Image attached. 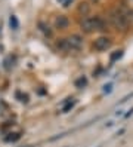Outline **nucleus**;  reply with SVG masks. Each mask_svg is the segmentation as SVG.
Instances as JSON below:
<instances>
[{
    "label": "nucleus",
    "instance_id": "nucleus-3",
    "mask_svg": "<svg viewBox=\"0 0 133 147\" xmlns=\"http://www.w3.org/2000/svg\"><path fill=\"white\" fill-rule=\"evenodd\" d=\"M80 27L84 33H92V31H96V30H105V22L95 16V18H84L80 24Z\"/></svg>",
    "mask_w": 133,
    "mask_h": 147
},
{
    "label": "nucleus",
    "instance_id": "nucleus-5",
    "mask_svg": "<svg viewBox=\"0 0 133 147\" xmlns=\"http://www.w3.org/2000/svg\"><path fill=\"white\" fill-rule=\"evenodd\" d=\"M68 25H70V20L67 18L65 15H59L55 18V27L59 28V30H65L68 28Z\"/></svg>",
    "mask_w": 133,
    "mask_h": 147
},
{
    "label": "nucleus",
    "instance_id": "nucleus-1",
    "mask_svg": "<svg viewBox=\"0 0 133 147\" xmlns=\"http://www.w3.org/2000/svg\"><path fill=\"white\" fill-rule=\"evenodd\" d=\"M83 37L80 34H71L67 39H61L58 42V48L62 51H80L83 48Z\"/></svg>",
    "mask_w": 133,
    "mask_h": 147
},
{
    "label": "nucleus",
    "instance_id": "nucleus-9",
    "mask_svg": "<svg viewBox=\"0 0 133 147\" xmlns=\"http://www.w3.org/2000/svg\"><path fill=\"white\" fill-rule=\"evenodd\" d=\"M86 85H87V79H86L84 76L78 77V79L76 80V86H77V88H84Z\"/></svg>",
    "mask_w": 133,
    "mask_h": 147
},
{
    "label": "nucleus",
    "instance_id": "nucleus-16",
    "mask_svg": "<svg viewBox=\"0 0 133 147\" xmlns=\"http://www.w3.org/2000/svg\"><path fill=\"white\" fill-rule=\"evenodd\" d=\"M92 2H95V3H96V2H99V0H92Z\"/></svg>",
    "mask_w": 133,
    "mask_h": 147
},
{
    "label": "nucleus",
    "instance_id": "nucleus-11",
    "mask_svg": "<svg viewBox=\"0 0 133 147\" xmlns=\"http://www.w3.org/2000/svg\"><path fill=\"white\" fill-rule=\"evenodd\" d=\"M123 57V51H115L114 54H111V63H114V61H117V59H120Z\"/></svg>",
    "mask_w": 133,
    "mask_h": 147
},
{
    "label": "nucleus",
    "instance_id": "nucleus-13",
    "mask_svg": "<svg viewBox=\"0 0 133 147\" xmlns=\"http://www.w3.org/2000/svg\"><path fill=\"white\" fill-rule=\"evenodd\" d=\"M40 27H41V30H43V33H44V34H47V36H50V30H49V27H44L43 24H40Z\"/></svg>",
    "mask_w": 133,
    "mask_h": 147
},
{
    "label": "nucleus",
    "instance_id": "nucleus-17",
    "mask_svg": "<svg viewBox=\"0 0 133 147\" xmlns=\"http://www.w3.org/2000/svg\"><path fill=\"white\" fill-rule=\"evenodd\" d=\"M58 2H61V3H62V2H64V0H58Z\"/></svg>",
    "mask_w": 133,
    "mask_h": 147
},
{
    "label": "nucleus",
    "instance_id": "nucleus-15",
    "mask_svg": "<svg viewBox=\"0 0 133 147\" xmlns=\"http://www.w3.org/2000/svg\"><path fill=\"white\" fill-rule=\"evenodd\" d=\"M111 88H112V85H105L104 86V92H111Z\"/></svg>",
    "mask_w": 133,
    "mask_h": 147
},
{
    "label": "nucleus",
    "instance_id": "nucleus-10",
    "mask_svg": "<svg viewBox=\"0 0 133 147\" xmlns=\"http://www.w3.org/2000/svg\"><path fill=\"white\" fill-rule=\"evenodd\" d=\"M21 138V134H7V137H5V141H16Z\"/></svg>",
    "mask_w": 133,
    "mask_h": 147
},
{
    "label": "nucleus",
    "instance_id": "nucleus-2",
    "mask_svg": "<svg viewBox=\"0 0 133 147\" xmlns=\"http://www.w3.org/2000/svg\"><path fill=\"white\" fill-rule=\"evenodd\" d=\"M108 18L117 30H126L129 25V16H127L126 11H123V9H112L110 12Z\"/></svg>",
    "mask_w": 133,
    "mask_h": 147
},
{
    "label": "nucleus",
    "instance_id": "nucleus-7",
    "mask_svg": "<svg viewBox=\"0 0 133 147\" xmlns=\"http://www.w3.org/2000/svg\"><path fill=\"white\" fill-rule=\"evenodd\" d=\"M74 104H76V101H74L73 98H67V101H65V106L62 107V113H68V111L74 107Z\"/></svg>",
    "mask_w": 133,
    "mask_h": 147
},
{
    "label": "nucleus",
    "instance_id": "nucleus-14",
    "mask_svg": "<svg viewBox=\"0 0 133 147\" xmlns=\"http://www.w3.org/2000/svg\"><path fill=\"white\" fill-rule=\"evenodd\" d=\"M71 3H73V0H64V2H62V6H64V7H68Z\"/></svg>",
    "mask_w": 133,
    "mask_h": 147
},
{
    "label": "nucleus",
    "instance_id": "nucleus-4",
    "mask_svg": "<svg viewBox=\"0 0 133 147\" xmlns=\"http://www.w3.org/2000/svg\"><path fill=\"white\" fill-rule=\"evenodd\" d=\"M111 46V39L110 37H98L95 42H93V49L95 51H99V52H102V51H106Z\"/></svg>",
    "mask_w": 133,
    "mask_h": 147
},
{
    "label": "nucleus",
    "instance_id": "nucleus-8",
    "mask_svg": "<svg viewBox=\"0 0 133 147\" xmlns=\"http://www.w3.org/2000/svg\"><path fill=\"white\" fill-rule=\"evenodd\" d=\"M9 25H11L12 30H18V27H19V22H18V18L15 15H11V18H9Z\"/></svg>",
    "mask_w": 133,
    "mask_h": 147
},
{
    "label": "nucleus",
    "instance_id": "nucleus-12",
    "mask_svg": "<svg viewBox=\"0 0 133 147\" xmlns=\"http://www.w3.org/2000/svg\"><path fill=\"white\" fill-rule=\"evenodd\" d=\"M16 97L21 98L19 101H22V102H28V97H27V95H22L21 92H16Z\"/></svg>",
    "mask_w": 133,
    "mask_h": 147
},
{
    "label": "nucleus",
    "instance_id": "nucleus-6",
    "mask_svg": "<svg viewBox=\"0 0 133 147\" xmlns=\"http://www.w3.org/2000/svg\"><path fill=\"white\" fill-rule=\"evenodd\" d=\"M89 12H90V5H89V3H86V2H82V3L78 5V13H80V15L86 16Z\"/></svg>",
    "mask_w": 133,
    "mask_h": 147
}]
</instances>
